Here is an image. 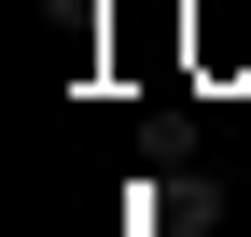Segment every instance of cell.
<instances>
[{
	"mask_svg": "<svg viewBox=\"0 0 251 237\" xmlns=\"http://www.w3.org/2000/svg\"><path fill=\"white\" fill-rule=\"evenodd\" d=\"M42 14H70V28H98V14H112V0H42Z\"/></svg>",
	"mask_w": 251,
	"mask_h": 237,
	"instance_id": "6da1fadb",
	"label": "cell"
}]
</instances>
